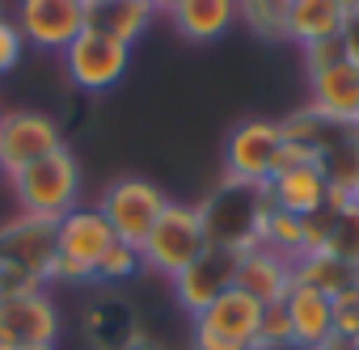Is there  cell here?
Masks as SVG:
<instances>
[{"label":"cell","mask_w":359,"mask_h":350,"mask_svg":"<svg viewBox=\"0 0 359 350\" xmlns=\"http://www.w3.org/2000/svg\"><path fill=\"white\" fill-rule=\"evenodd\" d=\"M140 270H144L140 249H135V245H127V241H118V245L97 262L93 283H123V279H131V274H140Z\"/></svg>","instance_id":"603a6c76"},{"label":"cell","mask_w":359,"mask_h":350,"mask_svg":"<svg viewBox=\"0 0 359 350\" xmlns=\"http://www.w3.org/2000/svg\"><path fill=\"white\" fill-rule=\"evenodd\" d=\"M60 59H64L68 80L81 93H110L131 68V47L102 34V30H93V26H85V34H76V43Z\"/></svg>","instance_id":"52a82bcc"},{"label":"cell","mask_w":359,"mask_h":350,"mask_svg":"<svg viewBox=\"0 0 359 350\" xmlns=\"http://www.w3.org/2000/svg\"><path fill=\"white\" fill-rule=\"evenodd\" d=\"M13 26L22 30L26 47L64 55L76 34H85L89 5L85 0H13Z\"/></svg>","instance_id":"8992f818"},{"label":"cell","mask_w":359,"mask_h":350,"mask_svg":"<svg viewBox=\"0 0 359 350\" xmlns=\"http://www.w3.org/2000/svg\"><path fill=\"white\" fill-rule=\"evenodd\" d=\"M64 148V131L43 110H5L0 114V173L13 182L22 169Z\"/></svg>","instance_id":"ba28073f"},{"label":"cell","mask_w":359,"mask_h":350,"mask_svg":"<svg viewBox=\"0 0 359 350\" xmlns=\"http://www.w3.org/2000/svg\"><path fill=\"white\" fill-rule=\"evenodd\" d=\"M304 76H309V110L313 114H321L325 122H338V127H359V64H351L342 55Z\"/></svg>","instance_id":"30bf717a"},{"label":"cell","mask_w":359,"mask_h":350,"mask_svg":"<svg viewBox=\"0 0 359 350\" xmlns=\"http://www.w3.org/2000/svg\"><path fill=\"white\" fill-rule=\"evenodd\" d=\"M317 350H359V342H355V337H342V333H334V337H325Z\"/></svg>","instance_id":"83f0119b"},{"label":"cell","mask_w":359,"mask_h":350,"mask_svg":"<svg viewBox=\"0 0 359 350\" xmlns=\"http://www.w3.org/2000/svg\"><path fill=\"white\" fill-rule=\"evenodd\" d=\"M266 199H271V207H279V211H287V216L317 220V216H325V207H330V178H325L321 164L283 169V173H275V178H271Z\"/></svg>","instance_id":"9a60e30c"},{"label":"cell","mask_w":359,"mask_h":350,"mask_svg":"<svg viewBox=\"0 0 359 350\" xmlns=\"http://www.w3.org/2000/svg\"><path fill=\"white\" fill-rule=\"evenodd\" d=\"M22 55H26V38L13 26V18L5 13V18H0V76H9L22 64Z\"/></svg>","instance_id":"484cf974"},{"label":"cell","mask_w":359,"mask_h":350,"mask_svg":"<svg viewBox=\"0 0 359 350\" xmlns=\"http://www.w3.org/2000/svg\"><path fill=\"white\" fill-rule=\"evenodd\" d=\"M266 207H271L266 190L220 182V190L208 203H199L203 224H208V241L216 249H229V253L254 249L258 245V224H262V211Z\"/></svg>","instance_id":"277c9868"},{"label":"cell","mask_w":359,"mask_h":350,"mask_svg":"<svg viewBox=\"0 0 359 350\" xmlns=\"http://www.w3.org/2000/svg\"><path fill=\"white\" fill-rule=\"evenodd\" d=\"M81 186H85V173H81V160L76 152L64 144L60 152L34 160L30 169H22L13 178V199L22 207V216H34V220H60L68 216L72 207H81Z\"/></svg>","instance_id":"6da1fadb"},{"label":"cell","mask_w":359,"mask_h":350,"mask_svg":"<svg viewBox=\"0 0 359 350\" xmlns=\"http://www.w3.org/2000/svg\"><path fill=\"white\" fill-rule=\"evenodd\" d=\"M148 5H152V9H156V13H165V18H169V9H173V5H177V0H148Z\"/></svg>","instance_id":"f546056e"},{"label":"cell","mask_w":359,"mask_h":350,"mask_svg":"<svg viewBox=\"0 0 359 350\" xmlns=\"http://www.w3.org/2000/svg\"><path fill=\"white\" fill-rule=\"evenodd\" d=\"M334 5L346 13V22H351V18H359V0H334Z\"/></svg>","instance_id":"f1b7e54d"},{"label":"cell","mask_w":359,"mask_h":350,"mask_svg":"<svg viewBox=\"0 0 359 350\" xmlns=\"http://www.w3.org/2000/svg\"><path fill=\"white\" fill-rule=\"evenodd\" d=\"M346 51H342V38H330V43H317V47H304V72H313V68H325V64H334V59H342Z\"/></svg>","instance_id":"4316f807"},{"label":"cell","mask_w":359,"mask_h":350,"mask_svg":"<svg viewBox=\"0 0 359 350\" xmlns=\"http://www.w3.org/2000/svg\"><path fill=\"white\" fill-rule=\"evenodd\" d=\"M85 5H102V0H85Z\"/></svg>","instance_id":"d6a6232c"},{"label":"cell","mask_w":359,"mask_h":350,"mask_svg":"<svg viewBox=\"0 0 359 350\" xmlns=\"http://www.w3.org/2000/svg\"><path fill=\"white\" fill-rule=\"evenodd\" d=\"M296 283L317 287V291H325V295L334 300L338 291L355 287V266L342 262V258L330 253V249H313V253H304V258L296 262Z\"/></svg>","instance_id":"44dd1931"},{"label":"cell","mask_w":359,"mask_h":350,"mask_svg":"<svg viewBox=\"0 0 359 350\" xmlns=\"http://www.w3.org/2000/svg\"><path fill=\"white\" fill-rule=\"evenodd\" d=\"M334 333L359 342V287H346L334 295Z\"/></svg>","instance_id":"d4e9b609"},{"label":"cell","mask_w":359,"mask_h":350,"mask_svg":"<svg viewBox=\"0 0 359 350\" xmlns=\"http://www.w3.org/2000/svg\"><path fill=\"white\" fill-rule=\"evenodd\" d=\"M287 346H292L287 312H283V304H271L262 316V329H258V350H287Z\"/></svg>","instance_id":"cb8c5ba5"},{"label":"cell","mask_w":359,"mask_h":350,"mask_svg":"<svg viewBox=\"0 0 359 350\" xmlns=\"http://www.w3.org/2000/svg\"><path fill=\"white\" fill-rule=\"evenodd\" d=\"M0 18H5V5H0Z\"/></svg>","instance_id":"836d02e7"},{"label":"cell","mask_w":359,"mask_h":350,"mask_svg":"<svg viewBox=\"0 0 359 350\" xmlns=\"http://www.w3.org/2000/svg\"><path fill=\"white\" fill-rule=\"evenodd\" d=\"M283 122L275 118H245L229 131L224 139V182L233 186H254L266 190L279 173V152H283Z\"/></svg>","instance_id":"3957f363"},{"label":"cell","mask_w":359,"mask_h":350,"mask_svg":"<svg viewBox=\"0 0 359 350\" xmlns=\"http://www.w3.org/2000/svg\"><path fill=\"white\" fill-rule=\"evenodd\" d=\"M262 316H266V304H258V300L245 295L241 287H229V291H220V295H216L195 321H191V329L212 333V337H224V342H237V346H254V350H258Z\"/></svg>","instance_id":"7c38bea8"},{"label":"cell","mask_w":359,"mask_h":350,"mask_svg":"<svg viewBox=\"0 0 359 350\" xmlns=\"http://www.w3.org/2000/svg\"><path fill=\"white\" fill-rule=\"evenodd\" d=\"M355 287H359V266H355Z\"/></svg>","instance_id":"1f68e13d"},{"label":"cell","mask_w":359,"mask_h":350,"mask_svg":"<svg viewBox=\"0 0 359 350\" xmlns=\"http://www.w3.org/2000/svg\"><path fill=\"white\" fill-rule=\"evenodd\" d=\"M237 22L262 43H287V0H237Z\"/></svg>","instance_id":"7402d4cb"},{"label":"cell","mask_w":359,"mask_h":350,"mask_svg":"<svg viewBox=\"0 0 359 350\" xmlns=\"http://www.w3.org/2000/svg\"><path fill=\"white\" fill-rule=\"evenodd\" d=\"M169 26L187 43H220L237 26V0H177Z\"/></svg>","instance_id":"e0dca14e"},{"label":"cell","mask_w":359,"mask_h":350,"mask_svg":"<svg viewBox=\"0 0 359 350\" xmlns=\"http://www.w3.org/2000/svg\"><path fill=\"white\" fill-rule=\"evenodd\" d=\"M161 13L148 5V0H102V5H89V26L127 43L135 51V43L148 34V26L156 22Z\"/></svg>","instance_id":"d6986e66"},{"label":"cell","mask_w":359,"mask_h":350,"mask_svg":"<svg viewBox=\"0 0 359 350\" xmlns=\"http://www.w3.org/2000/svg\"><path fill=\"white\" fill-rule=\"evenodd\" d=\"M342 30H346V13L334 0H292L287 5V43H296L300 51L342 38Z\"/></svg>","instance_id":"ac0fdd59"},{"label":"cell","mask_w":359,"mask_h":350,"mask_svg":"<svg viewBox=\"0 0 359 350\" xmlns=\"http://www.w3.org/2000/svg\"><path fill=\"white\" fill-rule=\"evenodd\" d=\"M233 270H237V253L212 245L195 266H187L182 274L169 283V287H173V300L182 304V312H191V321H195L220 291L233 287Z\"/></svg>","instance_id":"5bb4252c"},{"label":"cell","mask_w":359,"mask_h":350,"mask_svg":"<svg viewBox=\"0 0 359 350\" xmlns=\"http://www.w3.org/2000/svg\"><path fill=\"white\" fill-rule=\"evenodd\" d=\"M287 325H292V346L300 350H317L325 337H334V300L317 287L292 283L287 300H283Z\"/></svg>","instance_id":"2e32d148"},{"label":"cell","mask_w":359,"mask_h":350,"mask_svg":"<svg viewBox=\"0 0 359 350\" xmlns=\"http://www.w3.org/2000/svg\"><path fill=\"white\" fill-rule=\"evenodd\" d=\"M85 329H89V337H93L97 350H131L135 342H144L135 316H131L127 304L114 300V295H110V300H97V304L85 312Z\"/></svg>","instance_id":"ffe728a7"},{"label":"cell","mask_w":359,"mask_h":350,"mask_svg":"<svg viewBox=\"0 0 359 350\" xmlns=\"http://www.w3.org/2000/svg\"><path fill=\"white\" fill-rule=\"evenodd\" d=\"M118 245L110 220L97 207H72L68 216L55 220V253H64L68 262L85 266L89 274L97 270V262Z\"/></svg>","instance_id":"8fae6325"},{"label":"cell","mask_w":359,"mask_h":350,"mask_svg":"<svg viewBox=\"0 0 359 350\" xmlns=\"http://www.w3.org/2000/svg\"><path fill=\"white\" fill-rule=\"evenodd\" d=\"M169 207L165 190L148 178H140V173H127V178H114L102 199H97V211L110 220L114 237L127 241V245H144V237L152 232V224L161 220V211Z\"/></svg>","instance_id":"5b68a950"},{"label":"cell","mask_w":359,"mask_h":350,"mask_svg":"<svg viewBox=\"0 0 359 350\" xmlns=\"http://www.w3.org/2000/svg\"><path fill=\"white\" fill-rule=\"evenodd\" d=\"M208 249H212V241H208V224H203L199 203H173L169 199V207L161 211V220L144 237L140 258H144V270L165 274L173 283L187 266H195Z\"/></svg>","instance_id":"7a4b0ae2"},{"label":"cell","mask_w":359,"mask_h":350,"mask_svg":"<svg viewBox=\"0 0 359 350\" xmlns=\"http://www.w3.org/2000/svg\"><path fill=\"white\" fill-rule=\"evenodd\" d=\"M296 283V262H287L283 253L254 245L245 253H237V270H233V287H241L245 295H254L258 304H283L287 291Z\"/></svg>","instance_id":"4fadbf2b"},{"label":"cell","mask_w":359,"mask_h":350,"mask_svg":"<svg viewBox=\"0 0 359 350\" xmlns=\"http://www.w3.org/2000/svg\"><path fill=\"white\" fill-rule=\"evenodd\" d=\"M22 350H60L55 342H43V346H22Z\"/></svg>","instance_id":"4dcf8cb0"},{"label":"cell","mask_w":359,"mask_h":350,"mask_svg":"<svg viewBox=\"0 0 359 350\" xmlns=\"http://www.w3.org/2000/svg\"><path fill=\"white\" fill-rule=\"evenodd\" d=\"M55 337H60V308L47 295V287L0 295V350L43 346Z\"/></svg>","instance_id":"9c48e42d"}]
</instances>
